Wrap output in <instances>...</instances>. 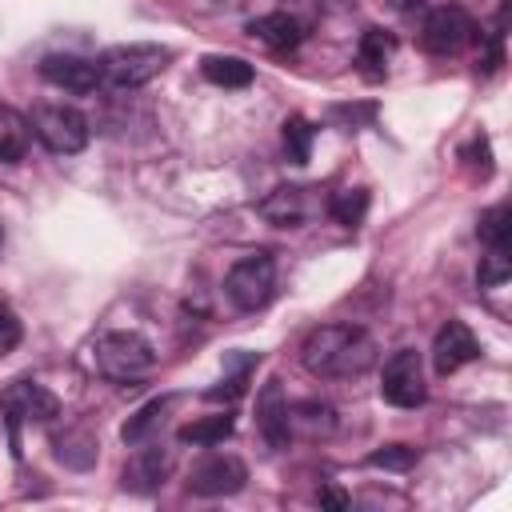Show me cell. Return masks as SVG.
Instances as JSON below:
<instances>
[{
  "label": "cell",
  "instance_id": "6da1fadb",
  "mask_svg": "<svg viewBox=\"0 0 512 512\" xmlns=\"http://www.w3.org/2000/svg\"><path fill=\"white\" fill-rule=\"evenodd\" d=\"M300 360L312 376H324V380L364 376L376 364V340L352 324H320L304 336Z\"/></svg>",
  "mask_w": 512,
  "mask_h": 512
},
{
  "label": "cell",
  "instance_id": "7a4b0ae2",
  "mask_svg": "<svg viewBox=\"0 0 512 512\" xmlns=\"http://www.w3.org/2000/svg\"><path fill=\"white\" fill-rule=\"evenodd\" d=\"M168 60H172V52L164 44H116L96 64H100V84L124 92V88H140V84L156 80L168 68Z\"/></svg>",
  "mask_w": 512,
  "mask_h": 512
},
{
  "label": "cell",
  "instance_id": "3957f363",
  "mask_svg": "<svg viewBox=\"0 0 512 512\" xmlns=\"http://www.w3.org/2000/svg\"><path fill=\"white\" fill-rule=\"evenodd\" d=\"M152 364H156V352H152V344L140 332H104L92 344V368L104 380L128 384V380L148 376Z\"/></svg>",
  "mask_w": 512,
  "mask_h": 512
},
{
  "label": "cell",
  "instance_id": "277c9868",
  "mask_svg": "<svg viewBox=\"0 0 512 512\" xmlns=\"http://www.w3.org/2000/svg\"><path fill=\"white\" fill-rule=\"evenodd\" d=\"M28 124H32V136L52 156H76L92 136L88 116L80 108H72V104H40Z\"/></svg>",
  "mask_w": 512,
  "mask_h": 512
},
{
  "label": "cell",
  "instance_id": "5b68a950",
  "mask_svg": "<svg viewBox=\"0 0 512 512\" xmlns=\"http://www.w3.org/2000/svg\"><path fill=\"white\" fill-rule=\"evenodd\" d=\"M276 292V260L268 252H252L244 260H236L224 276V296L232 300V308L240 312H260L268 308Z\"/></svg>",
  "mask_w": 512,
  "mask_h": 512
},
{
  "label": "cell",
  "instance_id": "8992f818",
  "mask_svg": "<svg viewBox=\"0 0 512 512\" xmlns=\"http://www.w3.org/2000/svg\"><path fill=\"white\" fill-rule=\"evenodd\" d=\"M380 396L392 408H420L428 400V384H424V360L416 348H400L384 360L380 372Z\"/></svg>",
  "mask_w": 512,
  "mask_h": 512
},
{
  "label": "cell",
  "instance_id": "52a82bcc",
  "mask_svg": "<svg viewBox=\"0 0 512 512\" xmlns=\"http://www.w3.org/2000/svg\"><path fill=\"white\" fill-rule=\"evenodd\" d=\"M472 36H476V24L460 4H440L420 24V44L432 56H452L464 44H472Z\"/></svg>",
  "mask_w": 512,
  "mask_h": 512
},
{
  "label": "cell",
  "instance_id": "ba28073f",
  "mask_svg": "<svg viewBox=\"0 0 512 512\" xmlns=\"http://www.w3.org/2000/svg\"><path fill=\"white\" fill-rule=\"evenodd\" d=\"M0 408H4L12 432H16L20 420H28V424H32V420H36V424H48V420L60 416V400H56L44 384H36V380H16V384H8L4 396H0Z\"/></svg>",
  "mask_w": 512,
  "mask_h": 512
},
{
  "label": "cell",
  "instance_id": "9c48e42d",
  "mask_svg": "<svg viewBox=\"0 0 512 512\" xmlns=\"http://www.w3.org/2000/svg\"><path fill=\"white\" fill-rule=\"evenodd\" d=\"M244 480H248V468H244L240 456H232V452H208V456L192 468L188 488H192L196 496H232V492L244 488Z\"/></svg>",
  "mask_w": 512,
  "mask_h": 512
},
{
  "label": "cell",
  "instance_id": "30bf717a",
  "mask_svg": "<svg viewBox=\"0 0 512 512\" xmlns=\"http://www.w3.org/2000/svg\"><path fill=\"white\" fill-rule=\"evenodd\" d=\"M324 208V200H312V188H296V184H280V188H272L260 204H256V212L268 220V224H276V228H300L308 216H316Z\"/></svg>",
  "mask_w": 512,
  "mask_h": 512
},
{
  "label": "cell",
  "instance_id": "8fae6325",
  "mask_svg": "<svg viewBox=\"0 0 512 512\" xmlns=\"http://www.w3.org/2000/svg\"><path fill=\"white\" fill-rule=\"evenodd\" d=\"M40 76L64 92H96L100 88V64L76 52H52L40 60Z\"/></svg>",
  "mask_w": 512,
  "mask_h": 512
},
{
  "label": "cell",
  "instance_id": "7c38bea8",
  "mask_svg": "<svg viewBox=\"0 0 512 512\" xmlns=\"http://www.w3.org/2000/svg\"><path fill=\"white\" fill-rule=\"evenodd\" d=\"M476 356H480V344H476V336H472V328H468L464 320H448V324L436 332V340H432V368H436L440 376L460 372V368L472 364Z\"/></svg>",
  "mask_w": 512,
  "mask_h": 512
},
{
  "label": "cell",
  "instance_id": "4fadbf2b",
  "mask_svg": "<svg viewBox=\"0 0 512 512\" xmlns=\"http://www.w3.org/2000/svg\"><path fill=\"white\" fill-rule=\"evenodd\" d=\"M256 428L272 448H288V396L280 388V380H268L256 396Z\"/></svg>",
  "mask_w": 512,
  "mask_h": 512
},
{
  "label": "cell",
  "instance_id": "5bb4252c",
  "mask_svg": "<svg viewBox=\"0 0 512 512\" xmlns=\"http://www.w3.org/2000/svg\"><path fill=\"white\" fill-rule=\"evenodd\" d=\"M168 468H172V456H168L160 444H152V440H148V448H140V452L124 464L120 484H124L128 492H156V488L164 484Z\"/></svg>",
  "mask_w": 512,
  "mask_h": 512
},
{
  "label": "cell",
  "instance_id": "9a60e30c",
  "mask_svg": "<svg viewBox=\"0 0 512 512\" xmlns=\"http://www.w3.org/2000/svg\"><path fill=\"white\" fill-rule=\"evenodd\" d=\"M336 428V408L324 400H296L288 404V436L300 440H324Z\"/></svg>",
  "mask_w": 512,
  "mask_h": 512
},
{
  "label": "cell",
  "instance_id": "2e32d148",
  "mask_svg": "<svg viewBox=\"0 0 512 512\" xmlns=\"http://www.w3.org/2000/svg\"><path fill=\"white\" fill-rule=\"evenodd\" d=\"M248 32H252L260 44H268L272 52H292V48L304 40L300 20L288 16V12H264V16H252V20H248Z\"/></svg>",
  "mask_w": 512,
  "mask_h": 512
},
{
  "label": "cell",
  "instance_id": "e0dca14e",
  "mask_svg": "<svg viewBox=\"0 0 512 512\" xmlns=\"http://www.w3.org/2000/svg\"><path fill=\"white\" fill-rule=\"evenodd\" d=\"M392 52H396V36L384 32V28H368V32L360 36V44H356V64H360V72H364L368 80H380V76L388 72Z\"/></svg>",
  "mask_w": 512,
  "mask_h": 512
},
{
  "label": "cell",
  "instance_id": "ac0fdd59",
  "mask_svg": "<svg viewBox=\"0 0 512 512\" xmlns=\"http://www.w3.org/2000/svg\"><path fill=\"white\" fill-rule=\"evenodd\" d=\"M28 144H32V124L12 104H0V160L20 164L28 156Z\"/></svg>",
  "mask_w": 512,
  "mask_h": 512
},
{
  "label": "cell",
  "instance_id": "d6986e66",
  "mask_svg": "<svg viewBox=\"0 0 512 512\" xmlns=\"http://www.w3.org/2000/svg\"><path fill=\"white\" fill-rule=\"evenodd\" d=\"M232 428H236L232 412H212V416H196L192 424H184L176 432V440L192 444V448H216V444H224L232 436Z\"/></svg>",
  "mask_w": 512,
  "mask_h": 512
},
{
  "label": "cell",
  "instance_id": "ffe728a7",
  "mask_svg": "<svg viewBox=\"0 0 512 512\" xmlns=\"http://www.w3.org/2000/svg\"><path fill=\"white\" fill-rule=\"evenodd\" d=\"M176 400L172 396H160V400H148L144 408H136V416H128V424L120 428V440L124 444H148L156 432H160V424H164V412L172 408Z\"/></svg>",
  "mask_w": 512,
  "mask_h": 512
},
{
  "label": "cell",
  "instance_id": "44dd1931",
  "mask_svg": "<svg viewBox=\"0 0 512 512\" xmlns=\"http://www.w3.org/2000/svg\"><path fill=\"white\" fill-rule=\"evenodd\" d=\"M200 72L216 88H248L252 84V64L240 60V56H220V52L216 56H204L200 60Z\"/></svg>",
  "mask_w": 512,
  "mask_h": 512
},
{
  "label": "cell",
  "instance_id": "7402d4cb",
  "mask_svg": "<svg viewBox=\"0 0 512 512\" xmlns=\"http://www.w3.org/2000/svg\"><path fill=\"white\" fill-rule=\"evenodd\" d=\"M476 236L488 252H508L512 244V208L508 204H492L480 212V224H476Z\"/></svg>",
  "mask_w": 512,
  "mask_h": 512
},
{
  "label": "cell",
  "instance_id": "603a6c76",
  "mask_svg": "<svg viewBox=\"0 0 512 512\" xmlns=\"http://www.w3.org/2000/svg\"><path fill=\"white\" fill-rule=\"evenodd\" d=\"M324 212H328L336 224L356 228V224L364 220V212H368V192H364V188H344V192H332V196L324 200Z\"/></svg>",
  "mask_w": 512,
  "mask_h": 512
},
{
  "label": "cell",
  "instance_id": "cb8c5ba5",
  "mask_svg": "<svg viewBox=\"0 0 512 512\" xmlns=\"http://www.w3.org/2000/svg\"><path fill=\"white\" fill-rule=\"evenodd\" d=\"M280 136H284V156H288L292 164H308V156H312V140H316V128H312L304 116H288Z\"/></svg>",
  "mask_w": 512,
  "mask_h": 512
},
{
  "label": "cell",
  "instance_id": "d4e9b609",
  "mask_svg": "<svg viewBox=\"0 0 512 512\" xmlns=\"http://www.w3.org/2000/svg\"><path fill=\"white\" fill-rule=\"evenodd\" d=\"M416 448H408V444H384L380 452H372L364 464L368 468H392V472H404V468H412L416 464Z\"/></svg>",
  "mask_w": 512,
  "mask_h": 512
},
{
  "label": "cell",
  "instance_id": "484cf974",
  "mask_svg": "<svg viewBox=\"0 0 512 512\" xmlns=\"http://www.w3.org/2000/svg\"><path fill=\"white\" fill-rule=\"evenodd\" d=\"M508 276H512V260H508V252H488V256L480 260V272H476L480 288H500Z\"/></svg>",
  "mask_w": 512,
  "mask_h": 512
},
{
  "label": "cell",
  "instance_id": "4316f807",
  "mask_svg": "<svg viewBox=\"0 0 512 512\" xmlns=\"http://www.w3.org/2000/svg\"><path fill=\"white\" fill-rule=\"evenodd\" d=\"M20 340H24V324H20V316L0 300V356H8Z\"/></svg>",
  "mask_w": 512,
  "mask_h": 512
},
{
  "label": "cell",
  "instance_id": "83f0119b",
  "mask_svg": "<svg viewBox=\"0 0 512 512\" xmlns=\"http://www.w3.org/2000/svg\"><path fill=\"white\" fill-rule=\"evenodd\" d=\"M464 156H468V164H476V168H480V176H488V172H492V148H488V140H484V136H476V140L468 144V152H464Z\"/></svg>",
  "mask_w": 512,
  "mask_h": 512
},
{
  "label": "cell",
  "instance_id": "f1b7e54d",
  "mask_svg": "<svg viewBox=\"0 0 512 512\" xmlns=\"http://www.w3.org/2000/svg\"><path fill=\"white\" fill-rule=\"evenodd\" d=\"M320 500H324V504H332V508H344V504H348V500H344V492H336V488H324V492H320Z\"/></svg>",
  "mask_w": 512,
  "mask_h": 512
},
{
  "label": "cell",
  "instance_id": "f546056e",
  "mask_svg": "<svg viewBox=\"0 0 512 512\" xmlns=\"http://www.w3.org/2000/svg\"><path fill=\"white\" fill-rule=\"evenodd\" d=\"M0 244H4V224H0Z\"/></svg>",
  "mask_w": 512,
  "mask_h": 512
}]
</instances>
